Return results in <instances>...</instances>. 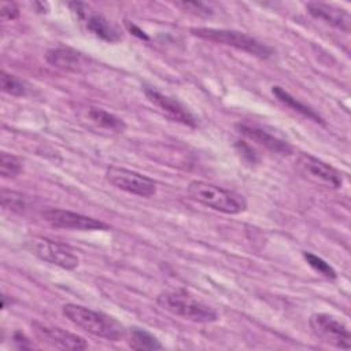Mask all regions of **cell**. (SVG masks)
Here are the masks:
<instances>
[{
	"label": "cell",
	"mask_w": 351,
	"mask_h": 351,
	"mask_svg": "<svg viewBox=\"0 0 351 351\" xmlns=\"http://www.w3.org/2000/svg\"><path fill=\"white\" fill-rule=\"evenodd\" d=\"M81 119L84 122H88L95 129L111 132V133H122L126 128L125 122L118 118L117 115L106 111L104 108L95 107V106H88L82 110Z\"/></svg>",
	"instance_id": "cell-15"
},
{
	"label": "cell",
	"mask_w": 351,
	"mask_h": 351,
	"mask_svg": "<svg viewBox=\"0 0 351 351\" xmlns=\"http://www.w3.org/2000/svg\"><path fill=\"white\" fill-rule=\"evenodd\" d=\"M62 314L71 324L96 337H101L108 341H119L126 336L123 325L104 313L95 311L80 304L67 303L62 306Z\"/></svg>",
	"instance_id": "cell-1"
},
{
	"label": "cell",
	"mask_w": 351,
	"mask_h": 351,
	"mask_svg": "<svg viewBox=\"0 0 351 351\" xmlns=\"http://www.w3.org/2000/svg\"><path fill=\"white\" fill-rule=\"evenodd\" d=\"M188 195L195 202L223 214H240L247 208L243 195L200 180L189 182Z\"/></svg>",
	"instance_id": "cell-3"
},
{
	"label": "cell",
	"mask_w": 351,
	"mask_h": 351,
	"mask_svg": "<svg viewBox=\"0 0 351 351\" xmlns=\"http://www.w3.org/2000/svg\"><path fill=\"white\" fill-rule=\"evenodd\" d=\"M236 148L239 149L240 154H243V156H245L250 162H256V154L254 152V149L247 145L244 141H236Z\"/></svg>",
	"instance_id": "cell-25"
},
{
	"label": "cell",
	"mask_w": 351,
	"mask_h": 351,
	"mask_svg": "<svg viewBox=\"0 0 351 351\" xmlns=\"http://www.w3.org/2000/svg\"><path fill=\"white\" fill-rule=\"evenodd\" d=\"M0 88L7 95L21 97V96H26L29 93L30 86L23 80L18 78L16 75L8 74L3 70L0 73Z\"/></svg>",
	"instance_id": "cell-19"
},
{
	"label": "cell",
	"mask_w": 351,
	"mask_h": 351,
	"mask_svg": "<svg viewBox=\"0 0 351 351\" xmlns=\"http://www.w3.org/2000/svg\"><path fill=\"white\" fill-rule=\"evenodd\" d=\"M191 33L202 40L233 47L261 59H267L273 55V49L269 45L243 32L217 27H193Z\"/></svg>",
	"instance_id": "cell-4"
},
{
	"label": "cell",
	"mask_w": 351,
	"mask_h": 351,
	"mask_svg": "<svg viewBox=\"0 0 351 351\" xmlns=\"http://www.w3.org/2000/svg\"><path fill=\"white\" fill-rule=\"evenodd\" d=\"M176 5H178V7H181L182 10H186V11H193L195 14H199V15L211 14V10L206 4L197 3V1H182V3H177Z\"/></svg>",
	"instance_id": "cell-23"
},
{
	"label": "cell",
	"mask_w": 351,
	"mask_h": 351,
	"mask_svg": "<svg viewBox=\"0 0 351 351\" xmlns=\"http://www.w3.org/2000/svg\"><path fill=\"white\" fill-rule=\"evenodd\" d=\"M1 16H3V19H7V21L16 19L19 16L18 5L11 1L1 3Z\"/></svg>",
	"instance_id": "cell-24"
},
{
	"label": "cell",
	"mask_w": 351,
	"mask_h": 351,
	"mask_svg": "<svg viewBox=\"0 0 351 351\" xmlns=\"http://www.w3.org/2000/svg\"><path fill=\"white\" fill-rule=\"evenodd\" d=\"M237 130L245 136L247 138L258 143L259 145L265 147L266 149H269L273 154H278V155H291L292 154V147L289 145V143L278 138L277 136L266 132L265 129L255 126V125H247V123H239Z\"/></svg>",
	"instance_id": "cell-13"
},
{
	"label": "cell",
	"mask_w": 351,
	"mask_h": 351,
	"mask_svg": "<svg viewBox=\"0 0 351 351\" xmlns=\"http://www.w3.org/2000/svg\"><path fill=\"white\" fill-rule=\"evenodd\" d=\"M129 346L133 350H162V343L148 330L133 326L129 332Z\"/></svg>",
	"instance_id": "cell-18"
},
{
	"label": "cell",
	"mask_w": 351,
	"mask_h": 351,
	"mask_svg": "<svg viewBox=\"0 0 351 351\" xmlns=\"http://www.w3.org/2000/svg\"><path fill=\"white\" fill-rule=\"evenodd\" d=\"M313 333L324 343L336 348L348 350L351 347V335L348 326L335 315L326 313H314L308 319Z\"/></svg>",
	"instance_id": "cell-5"
},
{
	"label": "cell",
	"mask_w": 351,
	"mask_h": 351,
	"mask_svg": "<svg viewBox=\"0 0 351 351\" xmlns=\"http://www.w3.org/2000/svg\"><path fill=\"white\" fill-rule=\"evenodd\" d=\"M156 303L162 310L191 322L211 324L218 319V314L213 307L184 289L160 292Z\"/></svg>",
	"instance_id": "cell-2"
},
{
	"label": "cell",
	"mask_w": 351,
	"mask_h": 351,
	"mask_svg": "<svg viewBox=\"0 0 351 351\" xmlns=\"http://www.w3.org/2000/svg\"><path fill=\"white\" fill-rule=\"evenodd\" d=\"M1 206L4 210L16 213V214H23L27 210V200L23 195L10 191V189H1Z\"/></svg>",
	"instance_id": "cell-20"
},
{
	"label": "cell",
	"mask_w": 351,
	"mask_h": 351,
	"mask_svg": "<svg viewBox=\"0 0 351 351\" xmlns=\"http://www.w3.org/2000/svg\"><path fill=\"white\" fill-rule=\"evenodd\" d=\"M303 256H304V259L307 261V263H308L314 270H317L318 273L324 274V276L328 277V278H336V271H335L333 267H332L329 263H326L322 258H319V256H317V255H314V254H311V252H304Z\"/></svg>",
	"instance_id": "cell-22"
},
{
	"label": "cell",
	"mask_w": 351,
	"mask_h": 351,
	"mask_svg": "<svg viewBox=\"0 0 351 351\" xmlns=\"http://www.w3.org/2000/svg\"><path fill=\"white\" fill-rule=\"evenodd\" d=\"M128 27H129V30L133 33L134 32V34L137 36V37H140V38H144V40H148V37L145 36V33L141 30V29H138L136 25H130V23H128Z\"/></svg>",
	"instance_id": "cell-27"
},
{
	"label": "cell",
	"mask_w": 351,
	"mask_h": 351,
	"mask_svg": "<svg viewBox=\"0 0 351 351\" xmlns=\"http://www.w3.org/2000/svg\"><path fill=\"white\" fill-rule=\"evenodd\" d=\"M41 217L53 228L70 229V230H104L108 228L103 221L86 217L74 211L48 208L41 211Z\"/></svg>",
	"instance_id": "cell-9"
},
{
	"label": "cell",
	"mask_w": 351,
	"mask_h": 351,
	"mask_svg": "<svg viewBox=\"0 0 351 351\" xmlns=\"http://www.w3.org/2000/svg\"><path fill=\"white\" fill-rule=\"evenodd\" d=\"M106 180L115 188L128 193L151 197L156 193V184L152 178L119 166H110L106 170Z\"/></svg>",
	"instance_id": "cell-8"
},
{
	"label": "cell",
	"mask_w": 351,
	"mask_h": 351,
	"mask_svg": "<svg viewBox=\"0 0 351 351\" xmlns=\"http://www.w3.org/2000/svg\"><path fill=\"white\" fill-rule=\"evenodd\" d=\"M27 248L38 259L66 270H74L80 265V259L73 248L45 237L30 239L27 241Z\"/></svg>",
	"instance_id": "cell-7"
},
{
	"label": "cell",
	"mask_w": 351,
	"mask_h": 351,
	"mask_svg": "<svg viewBox=\"0 0 351 351\" xmlns=\"http://www.w3.org/2000/svg\"><path fill=\"white\" fill-rule=\"evenodd\" d=\"M144 93L154 106H156L159 110L166 112L171 119L180 123H184L186 126H196L195 117L177 99L167 96L152 86H145Z\"/></svg>",
	"instance_id": "cell-11"
},
{
	"label": "cell",
	"mask_w": 351,
	"mask_h": 351,
	"mask_svg": "<svg viewBox=\"0 0 351 351\" xmlns=\"http://www.w3.org/2000/svg\"><path fill=\"white\" fill-rule=\"evenodd\" d=\"M45 59L52 67L75 73L85 70L88 66V59L70 47L52 48L47 52Z\"/></svg>",
	"instance_id": "cell-14"
},
{
	"label": "cell",
	"mask_w": 351,
	"mask_h": 351,
	"mask_svg": "<svg viewBox=\"0 0 351 351\" xmlns=\"http://www.w3.org/2000/svg\"><path fill=\"white\" fill-rule=\"evenodd\" d=\"M22 171V160L7 152H1L0 155V174L3 178H14Z\"/></svg>",
	"instance_id": "cell-21"
},
{
	"label": "cell",
	"mask_w": 351,
	"mask_h": 351,
	"mask_svg": "<svg viewBox=\"0 0 351 351\" xmlns=\"http://www.w3.org/2000/svg\"><path fill=\"white\" fill-rule=\"evenodd\" d=\"M14 340H15V343L18 344V347H19V348H27V347H26V344H23V343H27V344H29V341H27V339L25 337V335H23V333L16 332V333H15V336H14ZM29 346H30V344H29Z\"/></svg>",
	"instance_id": "cell-26"
},
{
	"label": "cell",
	"mask_w": 351,
	"mask_h": 351,
	"mask_svg": "<svg viewBox=\"0 0 351 351\" xmlns=\"http://www.w3.org/2000/svg\"><path fill=\"white\" fill-rule=\"evenodd\" d=\"M86 27L95 36L108 43H117L121 38L119 30L108 19L97 14H86Z\"/></svg>",
	"instance_id": "cell-16"
},
{
	"label": "cell",
	"mask_w": 351,
	"mask_h": 351,
	"mask_svg": "<svg viewBox=\"0 0 351 351\" xmlns=\"http://www.w3.org/2000/svg\"><path fill=\"white\" fill-rule=\"evenodd\" d=\"M295 169L302 178L315 185L337 189L343 184L341 174L337 169L310 154L299 155L295 163Z\"/></svg>",
	"instance_id": "cell-6"
},
{
	"label": "cell",
	"mask_w": 351,
	"mask_h": 351,
	"mask_svg": "<svg viewBox=\"0 0 351 351\" xmlns=\"http://www.w3.org/2000/svg\"><path fill=\"white\" fill-rule=\"evenodd\" d=\"M306 10L313 18L324 21L344 33H348L351 29V16L344 8L321 1H310L306 4Z\"/></svg>",
	"instance_id": "cell-12"
},
{
	"label": "cell",
	"mask_w": 351,
	"mask_h": 351,
	"mask_svg": "<svg viewBox=\"0 0 351 351\" xmlns=\"http://www.w3.org/2000/svg\"><path fill=\"white\" fill-rule=\"evenodd\" d=\"M32 328L36 333V336L47 343L51 347L59 348V350H85L88 348V343L77 336L75 333H71L69 330H64L58 326H49L41 322H32Z\"/></svg>",
	"instance_id": "cell-10"
},
{
	"label": "cell",
	"mask_w": 351,
	"mask_h": 351,
	"mask_svg": "<svg viewBox=\"0 0 351 351\" xmlns=\"http://www.w3.org/2000/svg\"><path fill=\"white\" fill-rule=\"evenodd\" d=\"M271 92H273V95H274L282 104H285L287 107L292 108L293 111L302 114L303 117H306V118H308V119H311V121H314V122H322V118H321L311 107H308V106H306L304 103H302V101H299L298 99H295L289 92H287V90L282 89L281 86H277V85L273 86V88H271Z\"/></svg>",
	"instance_id": "cell-17"
}]
</instances>
